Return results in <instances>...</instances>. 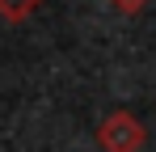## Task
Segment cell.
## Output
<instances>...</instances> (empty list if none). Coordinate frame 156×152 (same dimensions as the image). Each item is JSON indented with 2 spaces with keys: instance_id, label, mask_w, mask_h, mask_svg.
I'll return each mask as SVG.
<instances>
[{
  "instance_id": "obj_3",
  "label": "cell",
  "mask_w": 156,
  "mask_h": 152,
  "mask_svg": "<svg viewBox=\"0 0 156 152\" xmlns=\"http://www.w3.org/2000/svg\"><path fill=\"white\" fill-rule=\"evenodd\" d=\"M110 4H114L118 13H139V9H144L148 0H110Z\"/></svg>"
},
{
  "instance_id": "obj_2",
  "label": "cell",
  "mask_w": 156,
  "mask_h": 152,
  "mask_svg": "<svg viewBox=\"0 0 156 152\" xmlns=\"http://www.w3.org/2000/svg\"><path fill=\"white\" fill-rule=\"evenodd\" d=\"M38 4H42V0H0V17H4V21H26Z\"/></svg>"
},
{
  "instance_id": "obj_1",
  "label": "cell",
  "mask_w": 156,
  "mask_h": 152,
  "mask_svg": "<svg viewBox=\"0 0 156 152\" xmlns=\"http://www.w3.org/2000/svg\"><path fill=\"white\" fill-rule=\"evenodd\" d=\"M144 139H148V131H144V123H139L131 110H114V114H105L101 127H97L101 152H139Z\"/></svg>"
}]
</instances>
